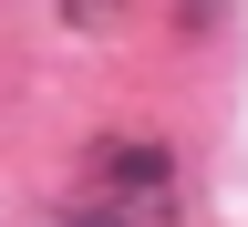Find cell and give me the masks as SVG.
<instances>
[{
    "label": "cell",
    "instance_id": "6da1fadb",
    "mask_svg": "<svg viewBox=\"0 0 248 227\" xmlns=\"http://www.w3.org/2000/svg\"><path fill=\"white\" fill-rule=\"evenodd\" d=\"M166 207H176V166H166V145H93L73 207H62L52 227H166Z\"/></svg>",
    "mask_w": 248,
    "mask_h": 227
},
{
    "label": "cell",
    "instance_id": "7a4b0ae2",
    "mask_svg": "<svg viewBox=\"0 0 248 227\" xmlns=\"http://www.w3.org/2000/svg\"><path fill=\"white\" fill-rule=\"evenodd\" d=\"M83 11H93V0H83Z\"/></svg>",
    "mask_w": 248,
    "mask_h": 227
}]
</instances>
